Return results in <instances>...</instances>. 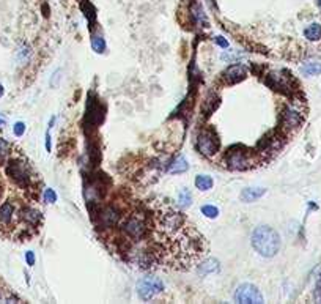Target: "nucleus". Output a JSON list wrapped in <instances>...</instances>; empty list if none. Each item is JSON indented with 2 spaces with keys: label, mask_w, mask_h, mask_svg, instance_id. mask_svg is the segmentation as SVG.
I'll list each match as a JSON object with an SVG mask.
<instances>
[{
  "label": "nucleus",
  "mask_w": 321,
  "mask_h": 304,
  "mask_svg": "<svg viewBox=\"0 0 321 304\" xmlns=\"http://www.w3.org/2000/svg\"><path fill=\"white\" fill-rule=\"evenodd\" d=\"M197 147L205 156H213L219 150V139L213 131H202L197 139Z\"/></svg>",
  "instance_id": "5"
},
{
  "label": "nucleus",
  "mask_w": 321,
  "mask_h": 304,
  "mask_svg": "<svg viewBox=\"0 0 321 304\" xmlns=\"http://www.w3.org/2000/svg\"><path fill=\"white\" fill-rule=\"evenodd\" d=\"M24 133H25V125H24L22 122L16 123V125H15V134H16V136H22Z\"/></svg>",
  "instance_id": "22"
},
{
  "label": "nucleus",
  "mask_w": 321,
  "mask_h": 304,
  "mask_svg": "<svg viewBox=\"0 0 321 304\" xmlns=\"http://www.w3.org/2000/svg\"><path fill=\"white\" fill-rule=\"evenodd\" d=\"M196 186L200 189V191H208L211 189L213 186V178L208 177V175H198L196 178Z\"/></svg>",
  "instance_id": "16"
},
{
  "label": "nucleus",
  "mask_w": 321,
  "mask_h": 304,
  "mask_svg": "<svg viewBox=\"0 0 321 304\" xmlns=\"http://www.w3.org/2000/svg\"><path fill=\"white\" fill-rule=\"evenodd\" d=\"M91 46H93V49H95L96 52H104V49H106V43H104V39L101 36H95V38H93Z\"/></svg>",
  "instance_id": "20"
},
{
  "label": "nucleus",
  "mask_w": 321,
  "mask_h": 304,
  "mask_svg": "<svg viewBox=\"0 0 321 304\" xmlns=\"http://www.w3.org/2000/svg\"><path fill=\"white\" fill-rule=\"evenodd\" d=\"M21 217L25 222H29V224H32V226H35V224L38 222V219H39V213H38L36 210H33V208H24L21 211Z\"/></svg>",
  "instance_id": "14"
},
{
  "label": "nucleus",
  "mask_w": 321,
  "mask_h": 304,
  "mask_svg": "<svg viewBox=\"0 0 321 304\" xmlns=\"http://www.w3.org/2000/svg\"><path fill=\"white\" fill-rule=\"evenodd\" d=\"M265 193H266V189H263V188H247L241 193V200L243 202H255Z\"/></svg>",
  "instance_id": "9"
},
{
  "label": "nucleus",
  "mask_w": 321,
  "mask_h": 304,
  "mask_svg": "<svg viewBox=\"0 0 321 304\" xmlns=\"http://www.w3.org/2000/svg\"><path fill=\"white\" fill-rule=\"evenodd\" d=\"M3 125H5V122L2 120V118H0V126H3Z\"/></svg>",
  "instance_id": "26"
},
{
  "label": "nucleus",
  "mask_w": 321,
  "mask_h": 304,
  "mask_svg": "<svg viewBox=\"0 0 321 304\" xmlns=\"http://www.w3.org/2000/svg\"><path fill=\"white\" fill-rule=\"evenodd\" d=\"M0 301H2V295H0Z\"/></svg>",
  "instance_id": "27"
},
{
  "label": "nucleus",
  "mask_w": 321,
  "mask_h": 304,
  "mask_svg": "<svg viewBox=\"0 0 321 304\" xmlns=\"http://www.w3.org/2000/svg\"><path fill=\"white\" fill-rule=\"evenodd\" d=\"M187 169H189V166H187V161L184 160L183 156L175 158V160H173L172 164L169 166L170 174H183V172H186Z\"/></svg>",
  "instance_id": "11"
},
{
  "label": "nucleus",
  "mask_w": 321,
  "mask_h": 304,
  "mask_svg": "<svg viewBox=\"0 0 321 304\" xmlns=\"http://www.w3.org/2000/svg\"><path fill=\"white\" fill-rule=\"evenodd\" d=\"M178 202H179V205H181V207H184V208L191 207L192 196H191L189 191H187V189H183L181 193H179V196H178Z\"/></svg>",
  "instance_id": "18"
},
{
  "label": "nucleus",
  "mask_w": 321,
  "mask_h": 304,
  "mask_svg": "<svg viewBox=\"0 0 321 304\" xmlns=\"http://www.w3.org/2000/svg\"><path fill=\"white\" fill-rule=\"evenodd\" d=\"M301 72L305 76H318V74H321V63H318V62L305 63L304 67L301 68Z\"/></svg>",
  "instance_id": "15"
},
{
  "label": "nucleus",
  "mask_w": 321,
  "mask_h": 304,
  "mask_svg": "<svg viewBox=\"0 0 321 304\" xmlns=\"http://www.w3.org/2000/svg\"><path fill=\"white\" fill-rule=\"evenodd\" d=\"M284 125L286 128H298L301 125V115L296 110L293 109H286L284 114Z\"/></svg>",
  "instance_id": "10"
},
{
  "label": "nucleus",
  "mask_w": 321,
  "mask_h": 304,
  "mask_svg": "<svg viewBox=\"0 0 321 304\" xmlns=\"http://www.w3.org/2000/svg\"><path fill=\"white\" fill-rule=\"evenodd\" d=\"M164 290V284L158 277H143L137 284V293L142 300H151Z\"/></svg>",
  "instance_id": "3"
},
{
  "label": "nucleus",
  "mask_w": 321,
  "mask_h": 304,
  "mask_svg": "<svg viewBox=\"0 0 321 304\" xmlns=\"http://www.w3.org/2000/svg\"><path fill=\"white\" fill-rule=\"evenodd\" d=\"M216 41H217L220 46H222V48H229V43H227V39H222L220 36H217V38H216Z\"/></svg>",
  "instance_id": "24"
},
{
  "label": "nucleus",
  "mask_w": 321,
  "mask_h": 304,
  "mask_svg": "<svg viewBox=\"0 0 321 304\" xmlns=\"http://www.w3.org/2000/svg\"><path fill=\"white\" fill-rule=\"evenodd\" d=\"M219 269V265H217V260H208L206 263H202V265H198V271H200V274H203V276H206L208 273H214V271H217Z\"/></svg>",
  "instance_id": "17"
},
{
  "label": "nucleus",
  "mask_w": 321,
  "mask_h": 304,
  "mask_svg": "<svg viewBox=\"0 0 321 304\" xmlns=\"http://www.w3.org/2000/svg\"><path fill=\"white\" fill-rule=\"evenodd\" d=\"M224 77L227 79L229 84H236L246 77V68L241 67V65H232V67L227 68V71L224 72Z\"/></svg>",
  "instance_id": "8"
},
{
  "label": "nucleus",
  "mask_w": 321,
  "mask_h": 304,
  "mask_svg": "<svg viewBox=\"0 0 321 304\" xmlns=\"http://www.w3.org/2000/svg\"><path fill=\"white\" fill-rule=\"evenodd\" d=\"M304 35L310 41H317L321 38V25L320 24H310L309 27L304 30Z\"/></svg>",
  "instance_id": "13"
},
{
  "label": "nucleus",
  "mask_w": 321,
  "mask_h": 304,
  "mask_svg": "<svg viewBox=\"0 0 321 304\" xmlns=\"http://www.w3.org/2000/svg\"><path fill=\"white\" fill-rule=\"evenodd\" d=\"M252 246L260 255L274 257L280 249V236L276 230L268 226L257 227L252 235Z\"/></svg>",
  "instance_id": "2"
},
{
  "label": "nucleus",
  "mask_w": 321,
  "mask_h": 304,
  "mask_svg": "<svg viewBox=\"0 0 321 304\" xmlns=\"http://www.w3.org/2000/svg\"><path fill=\"white\" fill-rule=\"evenodd\" d=\"M25 259H27V263H29L30 267L35 265V255H33V252H30V250L25 254Z\"/></svg>",
  "instance_id": "23"
},
{
  "label": "nucleus",
  "mask_w": 321,
  "mask_h": 304,
  "mask_svg": "<svg viewBox=\"0 0 321 304\" xmlns=\"http://www.w3.org/2000/svg\"><path fill=\"white\" fill-rule=\"evenodd\" d=\"M227 164L232 169L243 170L249 167V151L239 150V148H230L227 153Z\"/></svg>",
  "instance_id": "6"
},
{
  "label": "nucleus",
  "mask_w": 321,
  "mask_h": 304,
  "mask_svg": "<svg viewBox=\"0 0 321 304\" xmlns=\"http://www.w3.org/2000/svg\"><path fill=\"white\" fill-rule=\"evenodd\" d=\"M13 211H15V208H13V205L10 202L3 203L2 207H0V222L10 224L11 217H13Z\"/></svg>",
  "instance_id": "12"
},
{
  "label": "nucleus",
  "mask_w": 321,
  "mask_h": 304,
  "mask_svg": "<svg viewBox=\"0 0 321 304\" xmlns=\"http://www.w3.org/2000/svg\"><path fill=\"white\" fill-rule=\"evenodd\" d=\"M6 172H8V175L15 180L18 184H21V186H25L27 181H29V174H27V170L24 169V166L21 162L18 161H11L8 169H6Z\"/></svg>",
  "instance_id": "7"
},
{
  "label": "nucleus",
  "mask_w": 321,
  "mask_h": 304,
  "mask_svg": "<svg viewBox=\"0 0 321 304\" xmlns=\"http://www.w3.org/2000/svg\"><path fill=\"white\" fill-rule=\"evenodd\" d=\"M202 213L206 216V217H217V215H219V210L216 208V207H213V205H205V207L202 208Z\"/></svg>",
  "instance_id": "19"
},
{
  "label": "nucleus",
  "mask_w": 321,
  "mask_h": 304,
  "mask_svg": "<svg viewBox=\"0 0 321 304\" xmlns=\"http://www.w3.org/2000/svg\"><path fill=\"white\" fill-rule=\"evenodd\" d=\"M150 226L145 238L151 244L134 260L140 268L191 269L202 262L206 254V241L196 226L175 205L167 200L146 203Z\"/></svg>",
  "instance_id": "1"
},
{
  "label": "nucleus",
  "mask_w": 321,
  "mask_h": 304,
  "mask_svg": "<svg viewBox=\"0 0 321 304\" xmlns=\"http://www.w3.org/2000/svg\"><path fill=\"white\" fill-rule=\"evenodd\" d=\"M233 298H235L236 303H241V304H246V303L260 304L265 301L262 292H260L255 286H252V284H243V286H239L236 288L235 295H233Z\"/></svg>",
  "instance_id": "4"
},
{
  "label": "nucleus",
  "mask_w": 321,
  "mask_h": 304,
  "mask_svg": "<svg viewBox=\"0 0 321 304\" xmlns=\"http://www.w3.org/2000/svg\"><path fill=\"white\" fill-rule=\"evenodd\" d=\"M3 91H5V90H3V85H0V98L3 96Z\"/></svg>",
  "instance_id": "25"
},
{
  "label": "nucleus",
  "mask_w": 321,
  "mask_h": 304,
  "mask_svg": "<svg viewBox=\"0 0 321 304\" xmlns=\"http://www.w3.org/2000/svg\"><path fill=\"white\" fill-rule=\"evenodd\" d=\"M44 199H46V202L54 203V202H57V194L54 193L52 189H46V193H44Z\"/></svg>",
  "instance_id": "21"
}]
</instances>
